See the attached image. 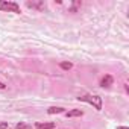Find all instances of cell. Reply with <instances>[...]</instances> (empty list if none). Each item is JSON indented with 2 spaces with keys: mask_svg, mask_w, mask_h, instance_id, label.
Wrapping results in <instances>:
<instances>
[{
  "mask_svg": "<svg viewBox=\"0 0 129 129\" xmlns=\"http://www.w3.org/2000/svg\"><path fill=\"white\" fill-rule=\"evenodd\" d=\"M117 129H129V127H126V126H118Z\"/></svg>",
  "mask_w": 129,
  "mask_h": 129,
  "instance_id": "8fae6325",
  "label": "cell"
},
{
  "mask_svg": "<svg viewBox=\"0 0 129 129\" xmlns=\"http://www.w3.org/2000/svg\"><path fill=\"white\" fill-rule=\"evenodd\" d=\"M66 115L67 117H82L84 115V111L82 109H72V111L66 112Z\"/></svg>",
  "mask_w": 129,
  "mask_h": 129,
  "instance_id": "8992f818",
  "label": "cell"
},
{
  "mask_svg": "<svg viewBox=\"0 0 129 129\" xmlns=\"http://www.w3.org/2000/svg\"><path fill=\"white\" fill-rule=\"evenodd\" d=\"M78 100H81V102H87V103L93 105L97 111L102 109V97H99V96H90V94H87V96H81V97H78Z\"/></svg>",
  "mask_w": 129,
  "mask_h": 129,
  "instance_id": "6da1fadb",
  "label": "cell"
},
{
  "mask_svg": "<svg viewBox=\"0 0 129 129\" xmlns=\"http://www.w3.org/2000/svg\"><path fill=\"white\" fill-rule=\"evenodd\" d=\"M26 5H27V8H35V9H40V11H43L46 8L43 2H26Z\"/></svg>",
  "mask_w": 129,
  "mask_h": 129,
  "instance_id": "277c9868",
  "label": "cell"
},
{
  "mask_svg": "<svg viewBox=\"0 0 129 129\" xmlns=\"http://www.w3.org/2000/svg\"><path fill=\"white\" fill-rule=\"evenodd\" d=\"M0 129H8V121H0Z\"/></svg>",
  "mask_w": 129,
  "mask_h": 129,
  "instance_id": "30bf717a",
  "label": "cell"
},
{
  "mask_svg": "<svg viewBox=\"0 0 129 129\" xmlns=\"http://www.w3.org/2000/svg\"><path fill=\"white\" fill-rule=\"evenodd\" d=\"M0 11H6V12H15L20 14V6L15 2H8V0H0Z\"/></svg>",
  "mask_w": 129,
  "mask_h": 129,
  "instance_id": "7a4b0ae2",
  "label": "cell"
},
{
  "mask_svg": "<svg viewBox=\"0 0 129 129\" xmlns=\"http://www.w3.org/2000/svg\"><path fill=\"white\" fill-rule=\"evenodd\" d=\"M47 112L52 115V114H61V112H64V108H61V106H50L49 109H47Z\"/></svg>",
  "mask_w": 129,
  "mask_h": 129,
  "instance_id": "52a82bcc",
  "label": "cell"
},
{
  "mask_svg": "<svg viewBox=\"0 0 129 129\" xmlns=\"http://www.w3.org/2000/svg\"><path fill=\"white\" fill-rule=\"evenodd\" d=\"M55 123H35L37 129H55Z\"/></svg>",
  "mask_w": 129,
  "mask_h": 129,
  "instance_id": "5b68a950",
  "label": "cell"
},
{
  "mask_svg": "<svg viewBox=\"0 0 129 129\" xmlns=\"http://www.w3.org/2000/svg\"><path fill=\"white\" fill-rule=\"evenodd\" d=\"M59 67H61L62 70H70V69L73 67V64H72V62H67V61H62V62H59Z\"/></svg>",
  "mask_w": 129,
  "mask_h": 129,
  "instance_id": "ba28073f",
  "label": "cell"
},
{
  "mask_svg": "<svg viewBox=\"0 0 129 129\" xmlns=\"http://www.w3.org/2000/svg\"><path fill=\"white\" fill-rule=\"evenodd\" d=\"M114 84V78L111 76V75H106V76H103L102 78V81H100V85L105 88V87H111Z\"/></svg>",
  "mask_w": 129,
  "mask_h": 129,
  "instance_id": "3957f363",
  "label": "cell"
},
{
  "mask_svg": "<svg viewBox=\"0 0 129 129\" xmlns=\"http://www.w3.org/2000/svg\"><path fill=\"white\" fill-rule=\"evenodd\" d=\"M5 88V84H2V82H0V90H3Z\"/></svg>",
  "mask_w": 129,
  "mask_h": 129,
  "instance_id": "7c38bea8",
  "label": "cell"
},
{
  "mask_svg": "<svg viewBox=\"0 0 129 129\" xmlns=\"http://www.w3.org/2000/svg\"><path fill=\"white\" fill-rule=\"evenodd\" d=\"M15 129H32L29 124H26V123H18L17 126H15Z\"/></svg>",
  "mask_w": 129,
  "mask_h": 129,
  "instance_id": "9c48e42d",
  "label": "cell"
}]
</instances>
